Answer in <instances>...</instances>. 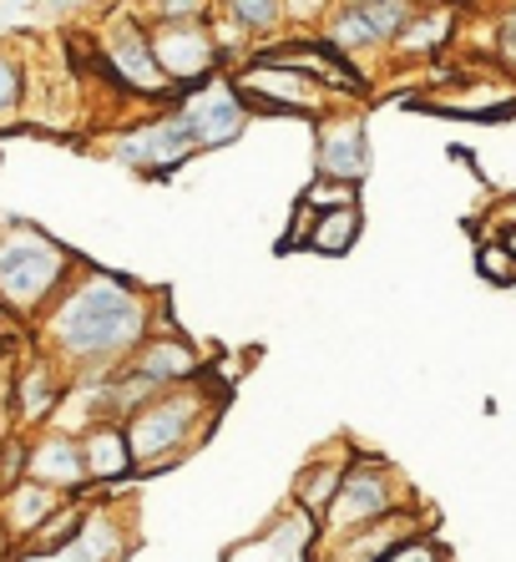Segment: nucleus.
I'll return each mask as SVG.
<instances>
[{
	"label": "nucleus",
	"instance_id": "f257e3e1",
	"mask_svg": "<svg viewBox=\"0 0 516 562\" xmlns=\"http://www.w3.org/2000/svg\"><path fill=\"white\" fill-rule=\"evenodd\" d=\"M157 294L132 279L77 269V279L36 319L41 355L66 375H112L157 335Z\"/></svg>",
	"mask_w": 516,
	"mask_h": 562
},
{
	"label": "nucleus",
	"instance_id": "f03ea898",
	"mask_svg": "<svg viewBox=\"0 0 516 562\" xmlns=\"http://www.w3.org/2000/svg\"><path fill=\"white\" fill-rule=\"evenodd\" d=\"M218 420V391L203 380L172 385L157 401H147L132 420H122L132 451V471H157L172 467L178 457H188L198 441L207 436V426Z\"/></svg>",
	"mask_w": 516,
	"mask_h": 562
},
{
	"label": "nucleus",
	"instance_id": "7ed1b4c3",
	"mask_svg": "<svg viewBox=\"0 0 516 562\" xmlns=\"http://www.w3.org/2000/svg\"><path fill=\"white\" fill-rule=\"evenodd\" d=\"M77 279V259L31 223H0V304L15 319H41Z\"/></svg>",
	"mask_w": 516,
	"mask_h": 562
},
{
	"label": "nucleus",
	"instance_id": "20e7f679",
	"mask_svg": "<svg viewBox=\"0 0 516 562\" xmlns=\"http://www.w3.org/2000/svg\"><path fill=\"white\" fill-rule=\"evenodd\" d=\"M395 497H401V482H395V471H390L385 461H370V457L349 461L339 497L329 502V512L319 517V532L345 537L370 522H385V517H395Z\"/></svg>",
	"mask_w": 516,
	"mask_h": 562
},
{
	"label": "nucleus",
	"instance_id": "39448f33",
	"mask_svg": "<svg viewBox=\"0 0 516 562\" xmlns=\"http://www.w3.org/2000/svg\"><path fill=\"white\" fill-rule=\"evenodd\" d=\"M411 21H415V11L401 5V0H364V5H339V11L324 21L319 41L329 52L345 56V61H355V56L401 41V31L411 26Z\"/></svg>",
	"mask_w": 516,
	"mask_h": 562
},
{
	"label": "nucleus",
	"instance_id": "423d86ee",
	"mask_svg": "<svg viewBox=\"0 0 516 562\" xmlns=\"http://www.w3.org/2000/svg\"><path fill=\"white\" fill-rule=\"evenodd\" d=\"M97 46H102V66L127 87V92H137V97H168L172 92V81L162 77V66H157V56H153L147 26H137V15H106Z\"/></svg>",
	"mask_w": 516,
	"mask_h": 562
},
{
	"label": "nucleus",
	"instance_id": "0eeeda50",
	"mask_svg": "<svg viewBox=\"0 0 516 562\" xmlns=\"http://www.w3.org/2000/svg\"><path fill=\"white\" fill-rule=\"evenodd\" d=\"M193 153H198V143H193V132H188V122H182L178 112L153 117V122H143V127H127V132H116L112 137L116 162L132 168V172H147V178H168V172H178Z\"/></svg>",
	"mask_w": 516,
	"mask_h": 562
},
{
	"label": "nucleus",
	"instance_id": "6e6552de",
	"mask_svg": "<svg viewBox=\"0 0 516 562\" xmlns=\"http://www.w3.org/2000/svg\"><path fill=\"white\" fill-rule=\"evenodd\" d=\"M203 21H157V26H147L153 56L172 87H182V81H188V87H203V81L213 77V66H218V36H213V26H203Z\"/></svg>",
	"mask_w": 516,
	"mask_h": 562
},
{
	"label": "nucleus",
	"instance_id": "1a4fd4ad",
	"mask_svg": "<svg viewBox=\"0 0 516 562\" xmlns=\"http://www.w3.org/2000/svg\"><path fill=\"white\" fill-rule=\"evenodd\" d=\"M178 117L188 122L198 153H207V147H228L244 137L248 106H244V97L233 92L228 77H207L203 87H193V92L178 102Z\"/></svg>",
	"mask_w": 516,
	"mask_h": 562
},
{
	"label": "nucleus",
	"instance_id": "9d476101",
	"mask_svg": "<svg viewBox=\"0 0 516 562\" xmlns=\"http://www.w3.org/2000/svg\"><path fill=\"white\" fill-rule=\"evenodd\" d=\"M233 92L244 97V106H263V112H329V92L314 77L294 71L279 61H254L233 77Z\"/></svg>",
	"mask_w": 516,
	"mask_h": 562
},
{
	"label": "nucleus",
	"instance_id": "9b49d317",
	"mask_svg": "<svg viewBox=\"0 0 516 562\" xmlns=\"http://www.w3.org/2000/svg\"><path fill=\"white\" fill-rule=\"evenodd\" d=\"M314 162H319L324 183H364L370 172V132L360 112H324L314 127Z\"/></svg>",
	"mask_w": 516,
	"mask_h": 562
},
{
	"label": "nucleus",
	"instance_id": "f8f14e48",
	"mask_svg": "<svg viewBox=\"0 0 516 562\" xmlns=\"http://www.w3.org/2000/svg\"><path fill=\"white\" fill-rule=\"evenodd\" d=\"M21 476L36 486H52L56 497H71L87 486V461H81V436L46 426L41 436H31L21 446Z\"/></svg>",
	"mask_w": 516,
	"mask_h": 562
},
{
	"label": "nucleus",
	"instance_id": "ddd939ff",
	"mask_svg": "<svg viewBox=\"0 0 516 562\" xmlns=\"http://www.w3.org/2000/svg\"><path fill=\"white\" fill-rule=\"evenodd\" d=\"M61 401H66V370L56 366V360H46V355H31L11 380L15 426H41V420H52Z\"/></svg>",
	"mask_w": 516,
	"mask_h": 562
},
{
	"label": "nucleus",
	"instance_id": "4468645a",
	"mask_svg": "<svg viewBox=\"0 0 516 562\" xmlns=\"http://www.w3.org/2000/svg\"><path fill=\"white\" fill-rule=\"evenodd\" d=\"M314 537H319V522L304 517V512H284L279 522H269L254 542L233 548L228 562H310L314 558Z\"/></svg>",
	"mask_w": 516,
	"mask_h": 562
},
{
	"label": "nucleus",
	"instance_id": "2eb2a0df",
	"mask_svg": "<svg viewBox=\"0 0 516 562\" xmlns=\"http://www.w3.org/2000/svg\"><path fill=\"white\" fill-rule=\"evenodd\" d=\"M127 370L153 380L157 391H172V385H188V380H203V350L188 345L182 335H153V340L127 360Z\"/></svg>",
	"mask_w": 516,
	"mask_h": 562
},
{
	"label": "nucleus",
	"instance_id": "dca6fc26",
	"mask_svg": "<svg viewBox=\"0 0 516 562\" xmlns=\"http://www.w3.org/2000/svg\"><path fill=\"white\" fill-rule=\"evenodd\" d=\"M415 522L405 512L385 517V522H370L360 532H345V537H324V552L319 562H385L390 552H401L411 542Z\"/></svg>",
	"mask_w": 516,
	"mask_h": 562
},
{
	"label": "nucleus",
	"instance_id": "f3484780",
	"mask_svg": "<svg viewBox=\"0 0 516 562\" xmlns=\"http://www.w3.org/2000/svg\"><path fill=\"white\" fill-rule=\"evenodd\" d=\"M61 502L66 497H56L52 486H36V482H26V476L5 486V492H0V527L11 537V548H26L31 537L52 522V512L61 507Z\"/></svg>",
	"mask_w": 516,
	"mask_h": 562
},
{
	"label": "nucleus",
	"instance_id": "a211bd4d",
	"mask_svg": "<svg viewBox=\"0 0 516 562\" xmlns=\"http://www.w3.org/2000/svg\"><path fill=\"white\" fill-rule=\"evenodd\" d=\"M122 548H127V537H122V522H116L112 507H97L87 512V527L71 548L52 552V558H36V552H21L15 562H122Z\"/></svg>",
	"mask_w": 516,
	"mask_h": 562
},
{
	"label": "nucleus",
	"instance_id": "6ab92c4d",
	"mask_svg": "<svg viewBox=\"0 0 516 562\" xmlns=\"http://www.w3.org/2000/svg\"><path fill=\"white\" fill-rule=\"evenodd\" d=\"M81 436V461H87V482H116L132 471V451H127V431L116 420H97Z\"/></svg>",
	"mask_w": 516,
	"mask_h": 562
},
{
	"label": "nucleus",
	"instance_id": "aec40b11",
	"mask_svg": "<svg viewBox=\"0 0 516 562\" xmlns=\"http://www.w3.org/2000/svg\"><path fill=\"white\" fill-rule=\"evenodd\" d=\"M345 471H349V461H339V457L310 461V467L299 471V482H294V507L319 522L324 512H329V502L339 497V486H345Z\"/></svg>",
	"mask_w": 516,
	"mask_h": 562
},
{
	"label": "nucleus",
	"instance_id": "412c9836",
	"mask_svg": "<svg viewBox=\"0 0 516 562\" xmlns=\"http://www.w3.org/2000/svg\"><path fill=\"white\" fill-rule=\"evenodd\" d=\"M360 228H364V213L360 209H335V213H319V218H314V228H310V238H304V244H310L314 254L339 259V254L355 249Z\"/></svg>",
	"mask_w": 516,
	"mask_h": 562
},
{
	"label": "nucleus",
	"instance_id": "4be33fe9",
	"mask_svg": "<svg viewBox=\"0 0 516 562\" xmlns=\"http://www.w3.org/2000/svg\"><path fill=\"white\" fill-rule=\"evenodd\" d=\"M81 527H87V507H77V502H61V507L52 512V522L41 527L36 537H31L21 552H36V558H52V552H61V548H71L81 537Z\"/></svg>",
	"mask_w": 516,
	"mask_h": 562
},
{
	"label": "nucleus",
	"instance_id": "5701e85b",
	"mask_svg": "<svg viewBox=\"0 0 516 562\" xmlns=\"http://www.w3.org/2000/svg\"><path fill=\"white\" fill-rule=\"evenodd\" d=\"M228 21L238 36H273L289 21V5H279V0H233Z\"/></svg>",
	"mask_w": 516,
	"mask_h": 562
},
{
	"label": "nucleus",
	"instance_id": "b1692460",
	"mask_svg": "<svg viewBox=\"0 0 516 562\" xmlns=\"http://www.w3.org/2000/svg\"><path fill=\"white\" fill-rule=\"evenodd\" d=\"M26 102V66L0 46V122H11Z\"/></svg>",
	"mask_w": 516,
	"mask_h": 562
},
{
	"label": "nucleus",
	"instance_id": "393cba45",
	"mask_svg": "<svg viewBox=\"0 0 516 562\" xmlns=\"http://www.w3.org/2000/svg\"><path fill=\"white\" fill-rule=\"evenodd\" d=\"M304 209L310 213H335V209H360V188L349 183H314L310 193H304Z\"/></svg>",
	"mask_w": 516,
	"mask_h": 562
},
{
	"label": "nucleus",
	"instance_id": "a878e982",
	"mask_svg": "<svg viewBox=\"0 0 516 562\" xmlns=\"http://www.w3.org/2000/svg\"><path fill=\"white\" fill-rule=\"evenodd\" d=\"M446 31H451V15H436V21H420V26H405L395 46H401V52H420V46H430V41H440V36H446Z\"/></svg>",
	"mask_w": 516,
	"mask_h": 562
},
{
	"label": "nucleus",
	"instance_id": "bb28decb",
	"mask_svg": "<svg viewBox=\"0 0 516 562\" xmlns=\"http://www.w3.org/2000/svg\"><path fill=\"white\" fill-rule=\"evenodd\" d=\"M481 274L496 279V284L516 279V259L506 254V244H486V249H481Z\"/></svg>",
	"mask_w": 516,
	"mask_h": 562
},
{
	"label": "nucleus",
	"instance_id": "cd10ccee",
	"mask_svg": "<svg viewBox=\"0 0 516 562\" xmlns=\"http://www.w3.org/2000/svg\"><path fill=\"white\" fill-rule=\"evenodd\" d=\"M207 5H198V0H168V5H157L153 21H203Z\"/></svg>",
	"mask_w": 516,
	"mask_h": 562
},
{
	"label": "nucleus",
	"instance_id": "c85d7f7f",
	"mask_svg": "<svg viewBox=\"0 0 516 562\" xmlns=\"http://www.w3.org/2000/svg\"><path fill=\"white\" fill-rule=\"evenodd\" d=\"M385 562H440V552L430 548V542H405L401 552H390Z\"/></svg>",
	"mask_w": 516,
	"mask_h": 562
},
{
	"label": "nucleus",
	"instance_id": "c756f323",
	"mask_svg": "<svg viewBox=\"0 0 516 562\" xmlns=\"http://www.w3.org/2000/svg\"><path fill=\"white\" fill-rule=\"evenodd\" d=\"M11 380H15V375L0 366V426H5V420L15 426V416H11ZM0 436H5V431H0Z\"/></svg>",
	"mask_w": 516,
	"mask_h": 562
},
{
	"label": "nucleus",
	"instance_id": "7c9ffc66",
	"mask_svg": "<svg viewBox=\"0 0 516 562\" xmlns=\"http://www.w3.org/2000/svg\"><path fill=\"white\" fill-rule=\"evenodd\" d=\"M502 56L516 66V15H512V21H506V26H502Z\"/></svg>",
	"mask_w": 516,
	"mask_h": 562
},
{
	"label": "nucleus",
	"instance_id": "2f4dec72",
	"mask_svg": "<svg viewBox=\"0 0 516 562\" xmlns=\"http://www.w3.org/2000/svg\"><path fill=\"white\" fill-rule=\"evenodd\" d=\"M11 558V537H5V527H0V562Z\"/></svg>",
	"mask_w": 516,
	"mask_h": 562
},
{
	"label": "nucleus",
	"instance_id": "473e14b6",
	"mask_svg": "<svg viewBox=\"0 0 516 562\" xmlns=\"http://www.w3.org/2000/svg\"><path fill=\"white\" fill-rule=\"evenodd\" d=\"M11 319H15V314L5 310V304H0V335H5V329H11Z\"/></svg>",
	"mask_w": 516,
	"mask_h": 562
},
{
	"label": "nucleus",
	"instance_id": "72a5a7b5",
	"mask_svg": "<svg viewBox=\"0 0 516 562\" xmlns=\"http://www.w3.org/2000/svg\"><path fill=\"white\" fill-rule=\"evenodd\" d=\"M506 254H512V259H516V228H512V238H506Z\"/></svg>",
	"mask_w": 516,
	"mask_h": 562
},
{
	"label": "nucleus",
	"instance_id": "f704fd0d",
	"mask_svg": "<svg viewBox=\"0 0 516 562\" xmlns=\"http://www.w3.org/2000/svg\"><path fill=\"white\" fill-rule=\"evenodd\" d=\"M5 562H15V558H5Z\"/></svg>",
	"mask_w": 516,
	"mask_h": 562
}]
</instances>
